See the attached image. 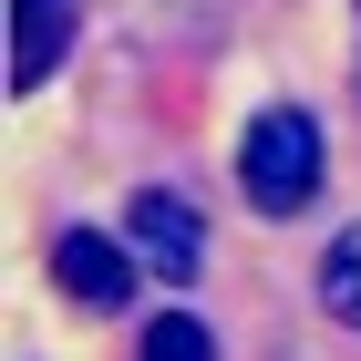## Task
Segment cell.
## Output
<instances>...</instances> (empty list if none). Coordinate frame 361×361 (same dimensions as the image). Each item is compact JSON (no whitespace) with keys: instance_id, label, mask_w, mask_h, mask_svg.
I'll return each mask as SVG.
<instances>
[{"instance_id":"6da1fadb","label":"cell","mask_w":361,"mask_h":361,"mask_svg":"<svg viewBox=\"0 0 361 361\" xmlns=\"http://www.w3.org/2000/svg\"><path fill=\"white\" fill-rule=\"evenodd\" d=\"M320 124H310L300 104H279L248 124V145H238V186H248V207H269V217H300L310 196H320Z\"/></svg>"},{"instance_id":"7a4b0ae2","label":"cell","mask_w":361,"mask_h":361,"mask_svg":"<svg viewBox=\"0 0 361 361\" xmlns=\"http://www.w3.org/2000/svg\"><path fill=\"white\" fill-rule=\"evenodd\" d=\"M124 248H135V269H155L166 289H186L196 258H207V238H196V207H186V196L145 186V196H124Z\"/></svg>"},{"instance_id":"3957f363","label":"cell","mask_w":361,"mask_h":361,"mask_svg":"<svg viewBox=\"0 0 361 361\" xmlns=\"http://www.w3.org/2000/svg\"><path fill=\"white\" fill-rule=\"evenodd\" d=\"M52 279H62L83 310H114L124 289H135V248L104 238V227H62V238H52Z\"/></svg>"},{"instance_id":"277c9868","label":"cell","mask_w":361,"mask_h":361,"mask_svg":"<svg viewBox=\"0 0 361 361\" xmlns=\"http://www.w3.org/2000/svg\"><path fill=\"white\" fill-rule=\"evenodd\" d=\"M11 42H21V62H11V83H42L62 62V42H73V0H11Z\"/></svg>"},{"instance_id":"5b68a950","label":"cell","mask_w":361,"mask_h":361,"mask_svg":"<svg viewBox=\"0 0 361 361\" xmlns=\"http://www.w3.org/2000/svg\"><path fill=\"white\" fill-rule=\"evenodd\" d=\"M320 310H331L341 331H361V217L320 248Z\"/></svg>"},{"instance_id":"8992f818","label":"cell","mask_w":361,"mask_h":361,"mask_svg":"<svg viewBox=\"0 0 361 361\" xmlns=\"http://www.w3.org/2000/svg\"><path fill=\"white\" fill-rule=\"evenodd\" d=\"M145 361H217V341H207L196 310H155L145 320Z\"/></svg>"}]
</instances>
